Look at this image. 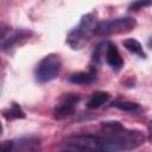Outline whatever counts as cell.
I'll return each mask as SVG.
<instances>
[{
	"instance_id": "1",
	"label": "cell",
	"mask_w": 152,
	"mask_h": 152,
	"mask_svg": "<svg viewBox=\"0 0 152 152\" xmlns=\"http://www.w3.org/2000/svg\"><path fill=\"white\" fill-rule=\"evenodd\" d=\"M100 131L101 137L110 145L113 150L118 151H131L144 145L146 137L139 129L126 128L121 122L110 120L101 122Z\"/></svg>"
},
{
	"instance_id": "2",
	"label": "cell",
	"mask_w": 152,
	"mask_h": 152,
	"mask_svg": "<svg viewBox=\"0 0 152 152\" xmlns=\"http://www.w3.org/2000/svg\"><path fill=\"white\" fill-rule=\"evenodd\" d=\"M62 147L65 152H116L101 135L78 134L68 137Z\"/></svg>"
},
{
	"instance_id": "3",
	"label": "cell",
	"mask_w": 152,
	"mask_h": 152,
	"mask_svg": "<svg viewBox=\"0 0 152 152\" xmlns=\"http://www.w3.org/2000/svg\"><path fill=\"white\" fill-rule=\"evenodd\" d=\"M96 12H89L84 14L78 25L74 27L66 36V44L72 50H81L90 39L91 34L95 32L96 23Z\"/></svg>"
},
{
	"instance_id": "4",
	"label": "cell",
	"mask_w": 152,
	"mask_h": 152,
	"mask_svg": "<svg viewBox=\"0 0 152 152\" xmlns=\"http://www.w3.org/2000/svg\"><path fill=\"white\" fill-rule=\"evenodd\" d=\"M137 26V20L132 17H119L107 19L97 23L95 27V34L97 36H113L131 32Z\"/></svg>"
},
{
	"instance_id": "5",
	"label": "cell",
	"mask_w": 152,
	"mask_h": 152,
	"mask_svg": "<svg viewBox=\"0 0 152 152\" xmlns=\"http://www.w3.org/2000/svg\"><path fill=\"white\" fill-rule=\"evenodd\" d=\"M62 69V62L61 58L55 55V53H50L48 56H45L37 65L34 75H36V80L39 83H46L50 82L55 78L58 77L59 72Z\"/></svg>"
},
{
	"instance_id": "6",
	"label": "cell",
	"mask_w": 152,
	"mask_h": 152,
	"mask_svg": "<svg viewBox=\"0 0 152 152\" xmlns=\"http://www.w3.org/2000/svg\"><path fill=\"white\" fill-rule=\"evenodd\" d=\"M78 102H80V95L78 94H72V93L71 94H64L53 108V112H52L53 118L57 120H62V119L70 116L71 114H74Z\"/></svg>"
},
{
	"instance_id": "7",
	"label": "cell",
	"mask_w": 152,
	"mask_h": 152,
	"mask_svg": "<svg viewBox=\"0 0 152 152\" xmlns=\"http://www.w3.org/2000/svg\"><path fill=\"white\" fill-rule=\"evenodd\" d=\"M31 32L27 30H13V31H7V32H2L1 36V49L5 52H11L12 49H14L18 44L20 45L25 39H27L30 37Z\"/></svg>"
},
{
	"instance_id": "8",
	"label": "cell",
	"mask_w": 152,
	"mask_h": 152,
	"mask_svg": "<svg viewBox=\"0 0 152 152\" xmlns=\"http://www.w3.org/2000/svg\"><path fill=\"white\" fill-rule=\"evenodd\" d=\"M40 139L33 135L14 140V152H40Z\"/></svg>"
},
{
	"instance_id": "9",
	"label": "cell",
	"mask_w": 152,
	"mask_h": 152,
	"mask_svg": "<svg viewBox=\"0 0 152 152\" xmlns=\"http://www.w3.org/2000/svg\"><path fill=\"white\" fill-rule=\"evenodd\" d=\"M104 57H106V62L108 63V65L114 69V70H120L124 66V59L118 50V48L112 44V43H107L106 45V51H104Z\"/></svg>"
},
{
	"instance_id": "10",
	"label": "cell",
	"mask_w": 152,
	"mask_h": 152,
	"mask_svg": "<svg viewBox=\"0 0 152 152\" xmlns=\"http://www.w3.org/2000/svg\"><path fill=\"white\" fill-rule=\"evenodd\" d=\"M95 80H96V72L93 69L88 72L80 71L69 76V82L72 84H90Z\"/></svg>"
},
{
	"instance_id": "11",
	"label": "cell",
	"mask_w": 152,
	"mask_h": 152,
	"mask_svg": "<svg viewBox=\"0 0 152 152\" xmlns=\"http://www.w3.org/2000/svg\"><path fill=\"white\" fill-rule=\"evenodd\" d=\"M110 95L107 91H95L91 94L90 99L87 102V107L90 109H96L99 107H101L102 104L107 103L109 100Z\"/></svg>"
},
{
	"instance_id": "12",
	"label": "cell",
	"mask_w": 152,
	"mask_h": 152,
	"mask_svg": "<svg viewBox=\"0 0 152 152\" xmlns=\"http://www.w3.org/2000/svg\"><path fill=\"white\" fill-rule=\"evenodd\" d=\"M122 45L125 46L126 50H128L133 55H137L140 58H146V53H145L141 44L137 39H134V38H127V39H125L122 42Z\"/></svg>"
},
{
	"instance_id": "13",
	"label": "cell",
	"mask_w": 152,
	"mask_h": 152,
	"mask_svg": "<svg viewBox=\"0 0 152 152\" xmlns=\"http://www.w3.org/2000/svg\"><path fill=\"white\" fill-rule=\"evenodd\" d=\"M2 116L6 120H13V119H25L26 114H25V112L21 109V107L18 103L13 102L11 104V107H8V108L2 110Z\"/></svg>"
},
{
	"instance_id": "14",
	"label": "cell",
	"mask_w": 152,
	"mask_h": 152,
	"mask_svg": "<svg viewBox=\"0 0 152 152\" xmlns=\"http://www.w3.org/2000/svg\"><path fill=\"white\" fill-rule=\"evenodd\" d=\"M113 107L120 109V110H124V112H129V113H138L141 110V107L139 103L137 102H132V101H122V100H118V101H114L112 103Z\"/></svg>"
},
{
	"instance_id": "15",
	"label": "cell",
	"mask_w": 152,
	"mask_h": 152,
	"mask_svg": "<svg viewBox=\"0 0 152 152\" xmlns=\"http://www.w3.org/2000/svg\"><path fill=\"white\" fill-rule=\"evenodd\" d=\"M148 6H152V1H134V2L129 4L128 10H131V11H139V10H142V8L148 7Z\"/></svg>"
},
{
	"instance_id": "16",
	"label": "cell",
	"mask_w": 152,
	"mask_h": 152,
	"mask_svg": "<svg viewBox=\"0 0 152 152\" xmlns=\"http://www.w3.org/2000/svg\"><path fill=\"white\" fill-rule=\"evenodd\" d=\"M1 152H14V140H5V141H2Z\"/></svg>"
},
{
	"instance_id": "17",
	"label": "cell",
	"mask_w": 152,
	"mask_h": 152,
	"mask_svg": "<svg viewBox=\"0 0 152 152\" xmlns=\"http://www.w3.org/2000/svg\"><path fill=\"white\" fill-rule=\"evenodd\" d=\"M147 140H148V142L152 145V120L148 122V127H147Z\"/></svg>"
},
{
	"instance_id": "18",
	"label": "cell",
	"mask_w": 152,
	"mask_h": 152,
	"mask_svg": "<svg viewBox=\"0 0 152 152\" xmlns=\"http://www.w3.org/2000/svg\"><path fill=\"white\" fill-rule=\"evenodd\" d=\"M148 45H150V48L152 49V37L150 38V40H148Z\"/></svg>"
}]
</instances>
